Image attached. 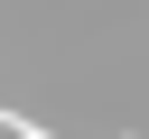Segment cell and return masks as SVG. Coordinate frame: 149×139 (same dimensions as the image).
Segmentation results:
<instances>
[{
    "instance_id": "6da1fadb",
    "label": "cell",
    "mask_w": 149,
    "mask_h": 139,
    "mask_svg": "<svg viewBox=\"0 0 149 139\" xmlns=\"http://www.w3.org/2000/svg\"><path fill=\"white\" fill-rule=\"evenodd\" d=\"M0 139H56V130H37L28 111H9V102H0Z\"/></svg>"
}]
</instances>
